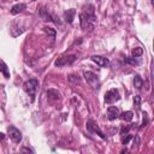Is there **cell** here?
<instances>
[{
	"mask_svg": "<svg viewBox=\"0 0 154 154\" xmlns=\"http://www.w3.org/2000/svg\"><path fill=\"white\" fill-rule=\"evenodd\" d=\"M7 132H8V136H10V138L13 141V142H16V143H19L20 141H22V132L16 128V126H13V125H10L8 128H7Z\"/></svg>",
	"mask_w": 154,
	"mask_h": 154,
	"instance_id": "5",
	"label": "cell"
},
{
	"mask_svg": "<svg viewBox=\"0 0 154 154\" xmlns=\"http://www.w3.org/2000/svg\"><path fill=\"white\" fill-rule=\"evenodd\" d=\"M38 16H40L43 20H52V22H55V20H54V17H53L51 13H48V11H47L45 7H41V8H40Z\"/></svg>",
	"mask_w": 154,
	"mask_h": 154,
	"instance_id": "10",
	"label": "cell"
},
{
	"mask_svg": "<svg viewBox=\"0 0 154 154\" xmlns=\"http://www.w3.org/2000/svg\"><path fill=\"white\" fill-rule=\"evenodd\" d=\"M87 129L90 131V132H94V134H97L102 140H106V136L103 135V132L99 129V126H97V124H95V122L94 120H91V119H89L88 122H87Z\"/></svg>",
	"mask_w": 154,
	"mask_h": 154,
	"instance_id": "7",
	"label": "cell"
},
{
	"mask_svg": "<svg viewBox=\"0 0 154 154\" xmlns=\"http://www.w3.org/2000/svg\"><path fill=\"white\" fill-rule=\"evenodd\" d=\"M25 7H26L25 4H17V5H14V6L11 8V13H12V14H17V13L24 11Z\"/></svg>",
	"mask_w": 154,
	"mask_h": 154,
	"instance_id": "13",
	"label": "cell"
},
{
	"mask_svg": "<svg viewBox=\"0 0 154 154\" xmlns=\"http://www.w3.org/2000/svg\"><path fill=\"white\" fill-rule=\"evenodd\" d=\"M91 60L94 63H96L100 67H107L109 65V60L107 58H105V57H101V55H93Z\"/></svg>",
	"mask_w": 154,
	"mask_h": 154,
	"instance_id": "8",
	"label": "cell"
},
{
	"mask_svg": "<svg viewBox=\"0 0 154 154\" xmlns=\"http://www.w3.org/2000/svg\"><path fill=\"white\" fill-rule=\"evenodd\" d=\"M119 99H120V95H119L118 89H116V88L109 89V90L106 93V95H105V102L108 103V105H111V103L118 101Z\"/></svg>",
	"mask_w": 154,
	"mask_h": 154,
	"instance_id": "4",
	"label": "cell"
},
{
	"mask_svg": "<svg viewBox=\"0 0 154 154\" xmlns=\"http://www.w3.org/2000/svg\"><path fill=\"white\" fill-rule=\"evenodd\" d=\"M20 152H28V153H32V150H31V149H29V148H22V149H20Z\"/></svg>",
	"mask_w": 154,
	"mask_h": 154,
	"instance_id": "26",
	"label": "cell"
},
{
	"mask_svg": "<svg viewBox=\"0 0 154 154\" xmlns=\"http://www.w3.org/2000/svg\"><path fill=\"white\" fill-rule=\"evenodd\" d=\"M129 129H130L129 126H123V128H122V131H120V134H122V135H126V134L129 132Z\"/></svg>",
	"mask_w": 154,
	"mask_h": 154,
	"instance_id": "24",
	"label": "cell"
},
{
	"mask_svg": "<svg viewBox=\"0 0 154 154\" xmlns=\"http://www.w3.org/2000/svg\"><path fill=\"white\" fill-rule=\"evenodd\" d=\"M76 60V55H64V57H60L55 60V66L58 67H61V66H65V65H71L73 61Z\"/></svg>",
	"mask_w": 154,
	"mask_h": 154,
	"instance_id": "6",
	"label": "cell"
},
{
	"mask_svg": "<svg viewBox=\"0 0 154 154\" xmlns=\"http://www.w3.org/2000/svg\"><path fill=\"white\" fill-rule=\"evenodd\" d=\"M142 54H143V49H142L141 47H135V48H132V51H131V55L135 57V58L141 57Z\"/></svg>",
	"mask_w": 154,
	"mask_h": 154,
	"instance_id": "17",
	"label": "cell"
},
{
	"mask_svg": "<svg viewBox=\"0 0 154 154\" xmlns=\"http://www.w3.org/2000/svg\"><path fill=\"white\" fill-rule=\"evenodd\" d=\"M131 138H132V137H131V135L126 134V137H124V138L122 140V143H123V144H128V142H129Z\"/></svg>",
	"mask_w": 154,
	"mask_h": 154,
	"instance_id": "21",
	"label": "cell"
},
{
	"mask_svg": "<svg viewBox=\"0 0 154 154\" xmlns=\"http://www.w3.org/2000/svg\"><path fill=\"white\" fill-rule=\"evenodd\" d=\"M147 123H148L147 114H146V113H143V120H142V125H141V126H146V125H147Z\"/></svg>",
	"mask_w": 154,
	"mask_h": 154,
	"instance_id": "23",
	"label": "cell"
},
{
	"mask_svg": "<svg viewBox=\"0 0 154 154\" xmlns=\"http://www.w3.org/2000/svg\"><path fill=\"white\" fill-rule=\"evenodd\" d=\"M37 87H38V81H37L36 78H31V79H29V81H26V82L24 83V90H25V93L31 97L32 101H34V99H35Z\"/></svg>",
	"mask_w": 154,
	"mask_h": 154,
	"instance_id": "2",
	"label": "cell"
},
{
	"mask_svg": "<svg viewBox=\"0 0 154 154\" xmlns=\"http://www.w3.org/2000/svg\"><path fill=\"white\" fill-rule=\"evenodd\" d=\"M120 116V119L122 120H124V122H131L132 120V118H134V113L131 112V111H126V112H123L122 114H119Z\"/></svg>",
	"mask_w": 154,
	"mask_h": 154,
	"instance_id": "14",
	"label": "cell"
},
{
	"mask_svg": "<svg viewBox=\"0 0 154 154\" xmlns=\"http://www.w3.org/2000/svg\"><path fill=\"white\" fill-rule=\"evenodd\" d=\"M34 1H36V0H34Z\"/></svg>",
	"mask_w": 154,
	"mask_h": 154,
	"instance_id": "28",
	"label": "cell"
},
{
	"mask_svg": "<svg viewBox=\"0 0 154 154\" xmlns=\"http://www.w3.org/2000/svg\"><path fill=\"white\" fill-rule=\"evenodd\" d=\"M75 14H76V11L73 8H71V10H67V11L64 12V18L67 23H72L73 18H75Z\"/></svg>",
	"mask_w": 154,
	"mask_h": 154,
	"instance_id": "11",
	"label": "cell"
},
{
	"mask_svg": "<svg viewBox=\"0 0 154 154\" xmlns=\"http://www.w3.org/2000/svg\"><path fill=\"white\" fill-rule=\"evenodd\" d=\"M43 30H45V32H47V34H51L53 37L55 36V31H54L52 28H43Z\"/></svg>",
	"mask_w": 154,
	"mask_h": 154,
	"instance_id": "20",
	"label": "cell"
},
{
	"mask_svg": "<svg viewBox=\"0 0 154 154\" xmlns=\"http://www.w3.org/2000/svg\"><path fill=\"white\" fill-rule=\"evenodd\" d=\"M0 72H2L4 73V76L6 77V78H10V72H8V67H7V65L2 61V60H0Z\"/></svg>",
	"mask_w": 154,
	"mask_h": 154,
	"instance_id": "16",
	"label": "cell"
},
{
	"mask_svg": "<svg viewBox=\"0 0 154 154\" xmlns=\"http://www.w3.org/2000/svg\"><path fill=\"white\" fill-rule=\"evenodd\" d=\"M84 78L87 81V83L93 88V89H99L100 88V81H99V77L91 72V71H85L84 72Z\"/></svg>",
	"mask_w": 154,
	"mask_h": 154,
	"instance_id": "3",
	"label": "cell"
},
{
	"mask_svg": "<svg viewBox=\"0 0 154 154\" xmlns=\"http://www.w3.org/2000/svg\"><path fill=\"white\" fill-rule=\"evenodd\" d=\"M119 117V109H118V107H116V106H109L108 108H107V118L109 119V120H114V119H117Z\"/></svg>",
	"mask_w": 154,
	"mask_h": 154,
	"instance_id": "9",
	"label": "cell"
},
{
	"mask_svg": "<svg viewBox=\"0 0 154 154\" xmlns=\"http://www.w3.org/2000/svg\"><path fill=\"white\" fill-rule=\"evenodd\" d=\"M5 138V134H2V132H0V141H2Z\"/></svg>",
	"mask_w": 154,
	"mask_h": 154,
	"instance_id": "27",
	"label": "cell"
},
{
	"mask_svg": "<svg viewBox=\"0 0 154 154\" xmlns=\"http://www.w3.org/2000/svg\"><path fill=\"white\" fill-rule=\"evenodd\" d=\"M69 81L70 82H79V78H78V76H76V75H70L69 76Z\"/></svg>",
	"mask_w": 154,
	"mask_h": 154,
	"instance_id": "19",
	"label": "cell"
},
{
	"mask_svg": "<svg viewBox=\"0 0 154 154\" xmlns=\"http://www.w3.org/2000/svg\"><path fill=\"white\" fill-rule=\"evenodd\" d=\"M134 85H135V88L138 89V90L142 88V85H143V79L141 78L140 75H135V77H134Z\"/></svg>",
	"mask_w": 154,
	"mask_h": 154,
	"instance_id": "15",
	"label": "cell"
},
{
	"mask_svg": "<svg viewBox=\"0 0 154 154\" xmlns=\"http://www.w3.org/2000/svg\"><path fill=\"white\" fill-rule=\"evenodd\" d=\"M134 103L136 107H140V103H141V97L140 96H135L134 97Z\"/></svg>",
	"mask_w": 154,
	"mask_h": 154,
	"instance_id": "22",
	"label": "cell"
},
{
	"mask_svg": "<svg viewBox=\"0 0 154 154\" xmlns=\"http://www.w3.org/2000/svg\"><path fill=\"white\" fill-rule=\"evenodd\" d=\"M140 144V137L138 136H135V138H134V147L135 146H138Z\"/></svg>",
	"mask_w": 154,
	"mask_h": 154,
	"instance_id": "25",
	"label": "cell"
},
{
	"mask_svg": "<svg viewBox=\"0 0 154 154\" xmlns=\"http://www.w3.org/2000/svg\"><path fill=\"white\" fill-rule=\"evenodd\" d=\"M125 61H126L128 64H131V65H138V64H140V60H137L135 57H132V58H126Z\"/></svg>",
	"mask_w": 154,
	"mask_h": 154,
	"instance_id": "18",
	"label": "cell"
},
{
	"mask_svg": "<svg viewBox=\"0 0 154 154\" xmlns=\"http://www.w3.org/2000/svg\"><path fill=\"white\" fill-rule=\"evenodd\" d=\"M88 8L89 10H84V12L79 14V23H81L82 29L93 30L96 24V17L94 14V6L88 5Z\"/></svg>",
	"mask_w": 154,
	"mask_h": 154,
	"instance_id": "1",
	"label": "cell"
},
{
	"mask_svg": "<svg viewBox=\"0 0 154 154\" xmlns=\"http://www.w3.org/2000/svg\"><path fill=\"white\" fill-rule=\"evenodd\" d=\"M47 97L48 100H60V93L53 89H49L47 91Z\"/></svg>",
	"mask_w": 154,
	"mask_h": 154,
	"instance_id": "12",
	"label": "cell"
}]
</instances>
